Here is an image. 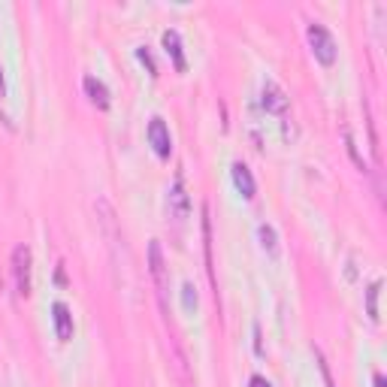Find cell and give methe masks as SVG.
Listing matches in <instances>:
<instances>
[{"label": "cell", "instance_id": "cell-9", "mask_svg": "<svg viewBox=\"0 0 387 387\" xmlns=\"http://www.w3.org/2000/svg\"><path fill=\"white\" fill-rule=\"evenodd\" d=\"M85 94L91 97V103L94 106H100V109H109V88L100 82V79H94V76H85Z\"/></svg>", "mask_w": 387, "mask_h": 387}, {"label": "cell", "instance_id": "cell-4", "mask_svg": "<svg viewBox=\"0 0 387 387\" xmlns=\"http://www.w3.org/2000/svg\"><path fill=\"white\" fill-rule=\"evenodd\" d=\"M167 212H169V218H176V221H185L191 215V197H188V188H185V179L181 176H176L173 188L167 194Z\"/></svg>", "mask_w": 387, "mask_h": 387}, {"label": "cell", "instance_id": "cell-5", "mask_svg": "<svg viewBox=\"0 0 387 387\" xmlns=\"http://www.w3.org/2000/svg\"><path fill=\"white\" fill-rule=\"evenodd\" d=\"M264 109L267 112H272V116H279V118H284L288 121V94L281 91V85L279 82H272V79H267L264 82Z\"/></svg>", "mask_w": 387, "mask_h": 387}, {"label": "cell", "instance_id": "cell-1", "mask_svg": "<svg viewBox=\"0 0 387 387\" xmlns=\"http://www.w3.org/2000/svg\"><path fill=\"white\" fill-rule=\"evenodd\" d=\"M149 272L155 279V288H157V300H161V312L167 318V324L173 327V318H169V305H167V291H169V276H167V264H164V252H161V242L152 239L149 245Z\"/></svg>", "mask_w": 387, "mask_h": 387}, {"label": "cell", "instance_id": "cell-3", "mask_svg": "<svg viewBox=\"0 0 387 387\" xmlns=\"http://www.w3.org/2000/svg\"><path fill=\"white\" fill-rule=\"evenodd\" d=\"M309 43H312L315 58L321 61L324 67H333V64H336V58H339V45H336V40H333V33H330L324 25L312 21V25H309Z\"/></svg>", "mask_w": 387, "mask_h": 387}, {"label": "cell", "instance_id": "cell-17", "mask_svg": "<svg viewBox=\"0 0 387 387\" xmlns=\"http://www.w3.org/2000/svg\"><path fill=\"white\" fill-rule=\"evenodd\" d=\"M6 94V82H4V67H0V97Z\"/></svg>", "mask_w": 387, "mask_h": 387}, {"label": "cell", "instance_id": "cell-10", "mask_svg": "<svg viewBox=\"0 0 387 387\" xmlns=\"http://www.w3.org/2000/svg\"><path fill=\"white\" fill-rule=\"evenodd\" d=\"M164 49L169 52V58H173V64H176V70L179 73H185V52H181V40H179V33L176 30H167L164 33Z\"/></svg>", "mask_w": 387, "mask_h": 387}, {"label": "cell", "instance_id": "cell-16", "mask_svg": "<svg viewBox=\"0 0 387 387\" xmlns=\"http://www.w3.org/2000/svg\"><path fill=\"white\" fill-rule=\"evenodd\" d=\"M136 55H140V61H145V64H149V70L155 73V64H152V55H149V49H140Z\"/></svg>", "mask_w": 387, "mask_h": 387}, {"label": "cell", "instance_id": "cell-13", "mask_svg": "<svg viewBox=\"0 0 387 387\" xmlns=\"http://www.w3.org/2000/svg\"><path fill=\"white\" fill-rule=\"evenodd\" d=\"M315 357H318V369H321V375H324V384H327V387H336V384H333V375H330L327 360H324V354H321V351H315Z\"/></svg>", "mask_w": 387, "mask_h": 387}, {"label": "cell", "instance_id": "cell-2", "mask_svg": "<svg viewBox=\"0 0 387 387\" xmlns=\"http://www.w3.org/2000/svg\"><path fill=\"white\" fill-rule=\"evenodd\" d=\"M30 272H33V254L28 245H16L13 248V284L16 293L21 300L30 297Z\"/></svg>", "mask_w": 387, "mask_h": 387}, {"label": "cell", "instance_id": "cell-6", "mask_svg": "<svg viewBox=\"0 0 387 387\" xmlns=\"http://www.w3.org/2000/svg\"><path fill=\"white\" fill-rule=\"evenodd\" d=\"M149 142L157 157H169L173 155V136H169V128L164 124V118H152L149 121Z\"/></svg>", "mask_w": 387, "mask_h": 387}, {"label": "cell", "instance_id": "cell-11", "mask_svg": "<svg viewBox=\"0 0 387 387\" xmlns=\"http://www.w3.org/2000/svg\"><path fill=\"white\" fill-rule=\"evenodd\" d=\"M257 236H260V245H264V252H267L269 257H276V254H279L276 227H272V224H260V227H257Z\"/></svg>", "mask_w": 387, "mask_h": 387}, {"label": "cell", "instance_id": "cell-7", "mask_svg": "<svg viewBox=\"0 0 387 387\" xmlns=\"http://www.w3.org/2000/svg\"><path fill=\"white\" fill-rule=\"evenodd\" d=\"M52 321H55V336H58L61 342H70L73 339V315L64 303L52 305Z\"/></svg>", "mask_w": 387, "mask_h": 387}, {"label": "cell", "instance_id": "cell-15", "mask_svg": "<svg viewBox=\"0 0 387 387\" xmlns=\"http://www.w3.org/2000/svg\"><path fill=\"white\" fill-rule=\"evenodd\" d=\"M248 387H272L267 378H264V375H254V378L252 381H248Z\"/></svg>", "mask_w": 387, "mask_h": 387}, {"label": "cell", "instance_id": "cell-12", "mask_svg": "<svg viewBox=\"0 0 387 387\" xmlns=\"http://www.w3.org/2000/svg\"><path fill=\"white\" fill-rule=\"evenodd\" d=\"M378 291H381L378 281H372L369 291H366V305H369V318H372V321H378Z\"/></svg>", "mask_w": 387, "mask_h": 387}, {"label": "cell", "instance_id": "cell-14", "mask_svg": "<svg viewBox=\"0 0 387 387\" xmlns=\"http://www.w3.org/2000/svg\"><path fill=\"white\" fill-rule=\"evenodd\" d=\"M181 297H185V309H197V291H194V284H185L181 288Z\"/></svg>", "mask_w": 387, "mask_h": 387}, {"label": "cell", "instance_id": "cell-8", "mask_svg": "<svg viewBox=\"0 0 387 387\" xmlns=\"http://www.w3.org/2000/svg\"><path fill=\"white\" fill-rule=\"evenodd\" d=\"M233 185H236V191L242 194L245 200H252V197H254V191H257L252 169H248L242 161H236V164H233Z\"/></svg>", "mask_w": 387, "mask_h": 387}, {"label": "cell", "instance_id": "cell-18", "mask_svg": "<svg viewBox=\"0 0 387 387\" xmlns=\"http://www.w3.org/2000/svg\"><path fill=\"white\" fill-rule=\"evenodd\" d=\"M375 387H384V375L381 372H375Z\"/></svg>", "mask_w": 387, "mask_h": 387}]
</instances>
